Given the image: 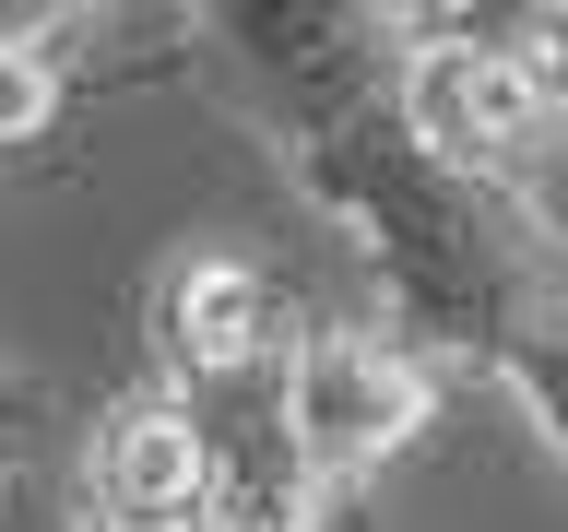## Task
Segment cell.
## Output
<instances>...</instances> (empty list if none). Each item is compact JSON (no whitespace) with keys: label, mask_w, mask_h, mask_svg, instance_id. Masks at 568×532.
<instances>
[{"label":"cell","mask_w":568,"mask_h":532,"mask_svg":"<svg viewBox=\"0 0 568 532\" xmlns=\"http://www.w3.org/2000/svg\"><path fill=\"white\" fill-rule=\"evenodd\" d=\"M426 415H438V367L415 344H390L367 319H320L284 344V426H296V450L308 473L355 509V485L379 473L390 450H415Z\"/></svg>","instance_id":"2"},{"label":"cell","mask_w":568,"mask_h":532,"mask_svg":"<svg viewBox=\"0 0 568 532\" xmlns=\"http://www.w3.org/2000/svg\"><path fill=\"white\" fill-rule=\"evenodd\" d=\"M83 521L95 532H202V415L166 379L95 415V438H83Z\"/></svg>","instance_id":"4"},{"label":"cell","mask_w":568,"mask_h":532,"mask_svg":"<svg viewBox=\"0 0 568 532\" xmlns=\"http://www.w3.org/2000/svg\"><path fill=\"white\" fill-rule=\"evenodd\" d=\"M403 131L462 177H521L545 154V106L532 83L509 71V48L486 35V12H415V48H403Z\"/></svg>","instance_id":"3"},{"label":"cell","mask_w":568,"mask_h":532,"mask_svg":"<svg viewBox=\"0 0 568 532\" xmlns=\"http://www.w3.org/2000/svg\"><path fill=\"white\" fill-rule=\"evenodd\" d=\"M403 48L415 12L367 0H225L190 12V71L261 119L284 177L308 190L390 296V344L426 367H486L568 461V237L521 177H462L403 131Z\"/></svg>","instance_id":"1"},{"label":"cell","mask_w":568,"mask_h":532,"mask_svg":"<svg viewBox=\"0 0 568 532\" xmlns=\"http://www.w3.org/2000/svg\"><path fill=\"white\" fill-rule=\"evenodd\" d=\"M296 344L284 331V296L248 273L237 248H178L166 284H154V355H166V390H213V379H248Z\"/></svg>","instance_id":"5"},{"label":"cell","mask_w":568,"mask_h":532,"mask_svg":"<svg viewBox=\"0 0 568 532\" xmlns=\"http://www.w3.org/2000/svg\"><path fill=\"white\" fill-rule=\"evenodd\" d=\"M486 35L509 48V71L532 83L545 131H568V0H532V12H486Z\"/></svg>","instance_id":"6"},{"label":"cell","mask_w":568,"mask_h":532,"mask_svg":"<svg viewBox=\"0 0 568 532\" xmlns=\"http://www.w3.org/2000/svg\"><path fill=\"white\" fill-rule=\"evenodd\" d=\"M83 532H95V521H83Z\"/></svg>","instance_id":"7"}]
</instances>
